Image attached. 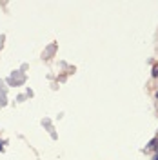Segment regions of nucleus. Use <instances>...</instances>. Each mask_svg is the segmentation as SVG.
<instances>
[{
    "mask_svg": "<svg viewBox=\"0 0 158 160\" xmlns=\"http://www.w3.org/2000/svg\"><path fill=\"white\" fill-rule=\"evenodd\" d=\"M151 77H153V78H158V62L155 64V66H153V71H151Z\"/></svg>",
    "mask_w": 158,
    "mask_h": 160,
    "instance_id": "f257e3e1",
    "label": "nucleus"
},
{
    "mask_svg": "<svg viewBox=\"0 0 158 160\" xmlns=\"http://www.w3.org/2000/svg\"><path fill=\"white\" fill-rule=\"evenodd\" d=\"M156 144H158V138H153V140H151V144L147 146V149H153V148H156Z\"/></svg>",
    "mask_w": 158,
    "mask_h": 160,
    "instance_id": "f03ea898",
    "label": "nucleus"
},
{
    "mask_svg": "<svg viewBox=\"0 0 158 160\" xmlns=\"http://www.w3.org/2000/svg\"><path fill=\"white\" fill-rule=\"evenodd\" d=\"M156 98H158V91H156Z\"/></svg>",
    "mask_w": 158,
    "mask_h": 160,
    "instance_id": "7ed1b4c3",
    "label": "nucleus"
}]
</instances>
